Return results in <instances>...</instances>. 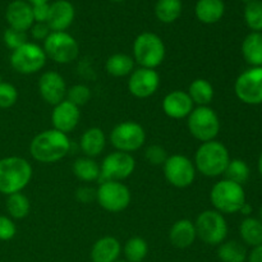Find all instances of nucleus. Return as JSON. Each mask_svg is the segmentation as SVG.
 <instances>
[{
	"label": "nucleus",
	"mask_w": 262,
	"mask_h": 262,
	"mask_svg": "<svg viewBox=\"0 0 262 262\" xmlns=\"http://www.w3.org/2000/svg\"><path fill=\"white\" fill-rule=\"evenodd\" d=\"M163 169L166 181L177 188H187L196 178L194 164L187 156L179 154L168 156Z\"/></svg>",
	"instance_id": "nucleus-13"
},
{
	"label": "nucleus",
	"mask_w": 262,
	"mask_h": 262,
	"mask_svg": "<svg viewBox=\"0 0 262 262\" xmlns=\"http://www.w3.org/2000/svg\"><path fill=\"white\" fill-rule=\"evenodd\" d=\"M5 18L10 28L19 31H27L33 26L32 5L25 0H14L10 3L5 12Z\"/></svg>",
	"instance_id": "nucleus-20"
},
{
	"label": "nucleus",
	"mask_w": 262,
	"mask_h": 262,
	"mask_svg": "<svg viewBox=\"0 0 262 262\" xmlns=\"http://www.w3.org/2000/svg\"><path fill=\"white\" fill-rule=\"evenodd\" d=\"M0 82H2V78H0Z\"/></svg>",
	"instance_id": "nucleus-51"
},
{
	"label": "nucleus",
	"mask_w": 262,
	"mask_h": 262,
	"mask_svg": "<svg viewBox=\"0 0 262 262\" xmlns=\"http://www.w3.org/2000/svg\"><path fill=\"white\" fill-rule=\"evenodd\" d=\"M79 146H81L82 152L87 158L94 159L99 156L105 150V146H106V137H105L104 130L97 127L86 129L83 135L81 136Z\"/></svg>",
	"instance_id": "nucleus-23"
},
{
	"label": "nucleus",
	"mask_w": 262,
	"mask_h": 262,
	"mask_svg": "<svg viewBox=\"0 0 262 262\" xmlns=\"http://www.w3.org/2000/svg\"><path fill=\"white\" fill-rule=\"evenodd\" d=\"M194 109V104L189 97L188 92L174 90L169 92L163 100V110L171 119H183L188 118L192 110Z\"/></svg>",
	"instance_id": "nucleus-18"
},
{
	"label": "nucleus",
	"mask_w": 262,
	"mask_h": 262,
	"mask_svg": "<svg viewBox=\"0 0 262 262\" xmlns=\"http://www.w3.org/2000/svg\"><path fill=\"white\" fill-rule=\"evenodd\" d=\"M115 262H128V261H115Z\"/></svg>",
	"instance_id": "nucleus-50"
},
{
	"label": "nucleus",
	"mask_w": 262,
	"mask_h": 262,
	"mask_svg": "<svg viewBox=\"0 0 262 262\" xmlns=\"http://www.w3.org/2000/svg\"><path fill=\"white\" fill-rule=\"evenodd\" d=\"M165 43L154 32H142L133 42V60L142 68L155 69L165 59Z\"/></svg>",
	"instance_id": "nucleus-4"
},
{
	"label": "nucleus",
	"mask_w": 262,
	"mask_h": 262,
	"mask_svg": "<svg viewBox=\"0 0 262 262\" xmlns=\"http://www.w3.org/2000/svg\"><path fill=\"white\" fill-rule=\"evenodd\" d=\"M159 86H160V76L155 69L140 67L130 73L128 79V90L137 99H147L152 96L158 91Z\"/></svg>",
	"instance_id": "nucleus-15"
},
{
	"label": "nucleus",
	"mask_w": 262,
	"mask_h": 262,
	"mask_svg": "<svg viewBox=\"0 0 262 262\" xmlns=\"http://www.w3.org/2000/svg\"><path fill=\"white\" fill-rule=\"evenodd\" d=\"M76 196L78 201L83 202V204H89V202L96 200V191L90 188V187H81V188L77 189Z\"/></svg>",
	"instance_id": "nucleus-43"
},
{
	"label": "nucleus",
	"mask_w": 262,
	"mask_h": 262,
	"mask_svg": "<svg viewBox=\"0 0 262 262\" xmlns=\"http://www.w3.org/2000/svg\"><path fill=\"white\" fill-rule=\"evenodd\" d=\"M212 206L220 214H235L239 212L246 204V193L243 186L228 179L215 183L210 192Z\"/></svg>",
	"instance_id": "nucleus-5"
},
{
	"label": "nucleus",
	"mask_w": 262,
	"mask_h": 262,
	"mask_svg": "<svg viewBox=\"0 0 262 262\" xmlns=\"http://www.w3.org/2000/svg\"><path fill=\"white\" fill-rule=\"evenodd\" d=\"M241 238L243 242L251 247L262 245V222L256 217H246L239 227Z\"/></svg>",
	"instance_id": "nucleus-28"
},
{
	"label": "nucleus",
	"mask_w": 262,
	"mask_h": 262,
	"mask_svg": "<svg viewBox=\"0 0 262 262\" xmlns=\"http://www.w3.org/2000/svg\"><path fill=\"white\" fill-rule=\"evenodd\" d=\"M242 55L252 67H262V32H251L242 42Z\"/></svg>",
	"instance_id": "nucleus-25"
},
{
	"label": "nucleus",
	"mask_w": 262,
	"mask_h": 262,
	"mask_svg": "<svg viewBox=\"0 0 262 262\" xmlns=\"http://www.w3.org/2000/svg\"><path fill=\"white\" fill-rule=\"evenodd\" d=\"M120 243L114 237H102L95 242L91 250L92 262H115L120 255Z\"/></svg>",
	"instance_id": "nucleus-22"
},
{
	"label": "nucleus",
	"mask_w": 262,
	"mask_h": 262,
	"mask_svg": "<svg viewBox=\"0 0 262 262\" xmlns=\"http://www.w3.org/2000/svg\"><path fill=\"white\" fill-rule=\"evenodd\" d=\"M73 174L82 182L99 181L100 165L95 161V159L83 156L73 163Z\"/></svg>",
	"instance_id": "nucleus-29"
},
{
	"label": "nucleus",
	"mask_w": 262,
	"mask_h": 262,
	"mask_svg": "<svg viewBox=\"0 0 262 262\" xmlns=\"http://www.w3.org/2000/svg\"><path fill=\"white\" fill-rule=\"evenodd\" d=\"M194 13L200 22L205 25H214L219 22L225 13L223 0H199L196 3Z\"/></svg>",
	"instance_id": "nucleus-24"
},
{
	"label": "nucleus",
	"mask_w": 262,
	"mask_h": 262,
	"mask_svg": "<svg viewBox=\"0 0 262 262\" xmlns=\"http://www.w3.org/2000/svg\"><path fill=\"white\" fill-rule=\"evenodd\" d=\"M217 256L223 262H245L247 260V250L238 241H228L219 245Z\"/></svg>",
	"instance_id": "nucleus-31"
},
{
	"label": "nucleus",
	"mask_w": 262,
	"mask_h": 262,
	"mask_svg": "<svg viewBox=\"0 0 262 262\" xmlns=\"http://www.w3.org/2000/svg\"><path fill=\"white\" fill-rule=\"evenodd\" d=\"M146 141V132L142 125L133 120L119 123L110 133V142L117 151L130 154L140 150Z\"/></svg>",
	"instance_id": "nucleus-9"
},
{
	"label": "nucleus",
	"mask_w": 262,
	"mask_h": 262,
	"mask_svg": "<svg viewBox=\"0 0 262 262\" xmlns=\"http://www.w3.org/2000/svg\"><path fill=\"white\" fill-rule=\"evenodd\" d=\"M148 253V245L143 238L132 237L124 245V256L128 262H142Z\"/></svg>",
	"instance_id": "nucleus-34"
},
{
	"label": "nucleus",
	"mask_w": 262,
	"mask_h": 262,
	"mask_svg": "<svg viewBox=\"0 0 262 262\" xmlns=\"http://www.w3.org/2000/svg\"><path fill=\"white\" fill-rule=\"evenodd\" d=\"M17 233L14 222L8 216L0 215V241H10Z\"/></svg>",
	"instance_id": "nucleus-40"
},
{
	"label": "nucleus",
	"mask_w": 262,
	"mask_h": 262,
	"mask_svg": "<svg viewBox=\"0 0 262 262\" xmlns=\"http://www.w3.org/2000/svg\"><path fill=\"white\" fill-rule=\"evenodd\" d=\"M32 178V166L19 156L0 159V193L9 194L22 192Z\"/></svg>",
	"instance_id": "nucleus-2"
},
{
	"label": "nucleus",
	"mask_w": 262,
	"mask_h": 262,
	"mask_svg": "<svg viewBox=\"0 0 262 262\" xmlns=\"http://www.w3.org/2000/svg\"><path fill=\"white\" fill-rule=\"evenodd\" d=\"M238 99L247 105L262 104V67H252L243 72L234 83Z\"/></svg>",
	"instance_id": "nucleus-14"
},
{
	"label": "nucleus",
	"mask_w": 262,
	"mask_h": 262,
	"mask_svg": "<svg viewBox=\"0 0 262 262\" xmlns=\"http://www.w3.org/2000/svg\"><path fill=\"white\" fill-rule=\"evenodd\" d=\"M246 25L252 32H262V0H250L245 7Z\"/></svg>",
	"instance_id": "nucleus-35"
},
{
	"label": "nucleus",
	"mask_w": 262,
	"mask_h": 262,
	"mask_svg": "<svg viewBox=\"0 0 262 262\" xmlns=\"http://www.w3.org/2000/svg\"><path fill=\"white\" fill-rule=\"evenodd\" d=\"M258 171H260V174L262 176V152L260 155V158H258Z\"/></svg>",
	"instance_id": "nucleus-47"
},
{
	"label": "nucleus",
	"mask_w": 262,
	"mask_h": 262,
	"mask_svg": "<svg viewBox=\"0 0 262 262\" xmlns=\"http://www.w3.org/2000/svg\"><path fill=\"white\" fill-rule=\"evenodd\" d=\"M18 91L12 83L0 82V109H9L17 102Z\"/></svg>",
	"instance_id": "nucleus-38"
},
{
	"label": "nucleus",
	"mask_w": 262,
	"mask_h": 262,
	"mask_svg": "<svg viewBox=\"0 0 262 262\" xmlns=\"http://www.w3.org/2000/svg\"><path fill=\"white\" fill-rule=\"evenodd\" d=\"M145 158L151 165H164V163L168 159V154L164 147L159 145H151L150 147H147L145 152Z\"/></svg>",
	"instance_id": "nucleus-39"
},
{
	"label": "nucleus",
	"mask_w": 262,
	"mask_h": 262,
	"mask_svg": "<svg viewBox=\"0 0 262 262\" xmlns=\"http://www.w3.org/2000/svg\"><path fill=\"white\" fill-rule=\"evenodd\" d=\"M96 201L109 212L124 211L130 204V191L122 182H102L96 191Z\"/></svg>",
	"instance_id": "nucleus-12"
},
{
	"label": "nucleus",
	"mask_w": 262,
	"mask_h": 262,
	"mask_svg": "<svg viewBox=\"0 0 262 262\" xmlns=\"http://www.w3.org/2000/svg\"><path fill=\"white\" fill-rule=\"evenodd\" d=\"M31 5H35V4H43V3H49V0H28Z\"/></svg>",
	"instance_id": "nucleus-46"
},
{
	"label": "nucleus",
	"mask_w": 262,
	"mask_h": 262,
	"mask_svg": "<svg viewBox=\"0 0 262 262\" xmlns=\"http://www.w3.org/2000/svg\"><path fill=\"white\" fill-rule=\"evenodd\" d=\"M260 220L262 222V207H261V210H260Z\"/></svg>",
	"instance_id": "nucleus-48"
},
{
	"label": "nucleus",
	"mask_w": 262,
	"mask_h": 262,
	"mask_svg": "<svg viewBox=\"0 0 262 262\" xmlns=\"http://www.w3.org/2000/svg\"><path fill=\"white\" fill-rule=\"evenodd\" d=\"M3 41H4L5 46L10 50H17L18 48L25 45L27 41V35H26L25 31L14 30V28H7L4 31V35H3Z\"/></svg>",
	"instance_id": "nucleus-37"
},
{
	"label": "nucleus",
	"mask_w": 262,
	"mask_h": 262,
	"mask_svg": "<svg viewBox=\"0 0 262 262\" xmlns=\"http://www.w3.org/2000/svg\"><path fill=\"white\" fill-rule=\"evenodd\" d=\"M76 10L73 4L68 0H56L50 4L49 17L46 25L49 26L51 32H63L71 27L74 20Z\"/></svg>",
	"instance_id": "nucleus-19"
},
{
	"label": "nucleus",
	"mask_w": 262,
	"mask_h": 262,
	"mask_svg": "<svg viewBox=\"0 0 262 262\" xmlns=\"http://www.w3.org/2000/svg\"><path fill=\"white\" fill-rule=\"evenodd\" d=\"M229 161V151L216 140L201 143L194 155L196 170L209 178L223 176Z\"/></svg>",
	"instance_id": "nucleus-3"
},
{
	"label": "nucleus",
	"mask_w": 262,
	"mask_h": 262,
	"mask_svg": "<svg viewBox=\"0 0 262 262\" xmlns=\"http://www.w3.org/2000/svg\"><path fill=\"white\" fill-rule=\"evenodd\" d=\"M71 150L68 135L56 129H46L32 138L30 143V154L36 161L42 164H53L66 158Z\"/></svg>",
	"instance_id": "nucleus-1"
},
{
	"label": "nucleus",
	"mask_w": 262,
	"mask_h": 262,
	"mask_svg": "<svg viewBox=\"0 0 262 262\" xmlns=\"http://www.w3.org/2000/svg\"><path fill=\"white\" fill-rule=\"evenodd\" d=\"M112 2H123V0H112Z\"/></svg>",
	"instance_id": "nucleus-49"
},
{
	"label": "nucleus",
	"mask_w": 262,
	"mask_h": 262,
	"mask_svg": "<svg viewBox=\"0 0 262 262\" xmlns=\"http://www.w3.org/2000/svg\"><path fill=\"white\" fill-rule=\"evenodd\" d=\"M187 125L192 137L201 143L214 141L220 130L219 117L210 106L194 107L188 115Z\"/></svg>",
	"instance_id": "nucleus-6"
},
{
	"label": "nucleus",
	"mask_w": 262,
	"mask_h": 262,
	"mask_svg": "<svg viewBox=\"0 0 262 262\" xmlns=\"http://www.w3.org/2000/svg\"><path fill=\"white\" fill-rule=\"evenodd\" d=\"M50 32V28L46 23H33V26L31 27V35L37 41H45Z\"/></svg>",
	"instance_id": "nucleus-42"
},
{
	"label": "nucleus",
	"mask_w": 262,
	"mask_h": 262,
	"mask_svg": "<svg viewBox=\"0 0 262 262\" xmlns=\"http://www.w3.org/2000/svg\"><path fill=\"white\" fill-rule=\"evenodd\" d=\"M46 56L59 64H68L76 60L79 54V46L72 35L63 32H50L43 41Z\"/></svg>",
	"instance_id": "nucleus-8"
},
{
	"label": "nucleus",
	"mask_w": 262,
	"mask_h": 262,
	"mask_svg": "<svg viewBox=\"0 0 262 262\" xmlns=\"http://www.w3.org/2000/svg\"><path fill=\"white\" fill-rule=\"evenodd\" d=\"M46 59L48 56L41 46L33 42H26L17 50L12 51L10 66L20 74H33L45 67Z\"/></svg>",
	"instance_id": "nucleus-10"
},
{
	"label": "nucleus",
	"mask_w": 262,
	"mask_h": 262,
	"mask_svg": "<svg viewBox=\"0 0 262 262\" xmlns=\"http://www.w3.org/2000/svg\"><path fill=\"white\" fill-rule=\"evenodd\" d=\"M68 101L74 104L76 106L81 107L86 105L91 99V90L84 84H74L71 89L67 90V97Z\"/></svg>",
	"instance_id": "nucleus-36"
},
{
	"label": "nucleus",
	"mask_w": 262,
	"mask_h": 262,
	"mask_svg": "<svg viewBox=\"0 0 262 262\" xmlns=\"http://www.w3.org/2000/svg\"><path fill=\"white\" fill-rule=\"evenodd\" d=\"M67 83L63 76L55 71H48L38 79V92L43 101L49 105H58L67 97Z\"/></svg>",
	"instance_id": "nucleus-16"
},
{
	"label": "nucleus",
	"mask_w": 262,
	"mask_h": 262,
	"mask_svg": "<svg viewBox=\"0 0 262 262\" xmlns=\"http://www.w3.org/2000/svg\"><path fill=\"white\" fill-rule=\"evenodd\" d=\"M214 87L205 78L194 79L188 87L189 97L193 104H197L199 106H209L214 99Z\"/></svg>",
	"instance_id": "nucleus-27"
},
{
	"label": "nucleus",
	"mask_w": 262,
	"mask_h": 262,
	"mask_svg": "<svg viewBox=\"0 0 262 262\" xmlns=\"http://www.w3.org/2000/svg\"><path fill=\"white\" fill-rule=\"evenodd\" d=\"M49 9H50V5H49L48 3L32 5L33 20H35V23H46L48 22Z\"/></svg>",
	"instance_id": "nucleus-41"
},
{
	"label": "nucleus",
	"mask_w": 262,
	"mask_h": 262,
	"mask_svg": "<svg viewBox=\"0 0 262 262\" xmlns=\"http://www.w3.org/2000/svg\"><path fill=\"white\" fill-rule=\"evenodd\" d=\"M248 262H262V245L253 247L252 252L248 256Z\"/></svg>",
	"instance_id": "nucleus-44"
},
{
	"label": "nucleus",
	"mask_w": 262,
	"mask_h": 262,
	"mask_svg": "<svg viewBox=\"0 0 262 262\" xmlns=\"http://www.w3.org/2000/svg\"><path fill=\"white\" fill-rule=\"evenodd\" d=\"M136 161L130 154L114 151L102 160L100 166L99 183L102 182H122L135 171Z\"/></svg>",
	"instance_id": "nucleus-11"
},
{
	"label": "nucleus",
	"mask_w": 262,
	"mask_h": 262,
	"mask_svg": "<svg viewBox=\"0 0 262 262\" xmlns=\"http://www.w3.org/2000/svg\"><path fill=\"white\" fill-rule=\"evenodd\" d=\"M31 210L30 200L22 192L9 194L7 199V211L13 219H25Z\"/></svg>",
	"instance_id": "nucleus-32"
},
{
	"label": "nucleus",
	"mask_w": 262,
	"mask_h": 262,
	"mask_svg": "<svg viewBox=\"0 0 262 262\" xmlns=\"http://www.w3.org/2000/svg\"><path fill=\"white\" fill-rule=\"evenodd\" d=\"M197 238L194 223L189 219L177 220L170 228L169 232V239L176 248L184 250L191 247Z\"/></svg>",
	"instance_id": "nucleus-21"
},
{
	"label": "nucleus",
	"mask_w": 262,
	"mask_h": 262,
	"mask_svg": "<svg viewBox=\"0 0 262 262\" xmlns=\"http://www.w3.org/2000/svg\"><path fill=\"white\" fill-rule=\"evenodd\" d=\"M79 118H81L79 107L67 99L55 105L51 113V123H53L54 129L66 133V135L76 129Z\"/></svg>",
	"instance_id": "nucleus-17"
},
{
	"label": "nucleus",
	"mask_w": 262,
	"mask_h": 262,
	"mask_svg": "<svg viewBox=\"0 0 262 262\" xmlns=\"http://www.w3.org/2000/svg\"><path fill=\"white\" fill-rule=\"evenodd\" d=\"M239 212H242V214L246 215V216H250V215L252 214V206L246 202V204L242 206V209L239 210Z\"/></svg>",
	"instance_id": "nucleus-45"
},
{
	"label": "nucleus",
	"mask_w": 262,
	"mask_h": 262,
	"mask_svg": "<svg viewBox=\"0 0 262 262\" xmlns=\"http://www.w3.org/2000/svg\"><path fill=\"white\" fill-rule=\"evenodd\" d=\"M197 238L210 246L222 245L228 235V224L223 214L216 210H206L194 222Z\"/></svg>",
	"instance_id": "nucleus-7"
},
{
	"label": "nucleus",
	"mask_w": 262,
	"mask_h": 262,
	"mask_svg": "<svg viewBox=\"0 0 262 262\" xmlns=\"http://www.w3.org/2000/svg\"><path fill=\"white\" fill-rule=\"evenodd\" d=\"M105 69L113 77H125L130 76L135 71V60L132 56L127 54L118 53L109 56L105 63Z\"/></svg>",
	"instance_id": "nucleus-26"
},
{
	"label": "nucleus",
	"mask_w": 262,
	"mask_h": 262,
	"mask_svg": "<svg viewBox=\"0 0 262 262\" xmlns=\"http://www.w3.org/2000/svg\"><path fill=\"white\" fill-rule=\"evenodd\" d=\"M224 176L225 179H228V181H232L234 183L243 186L250 179V166L247 165L245 160H241V159H233L232 160L230 159L229 164H228L227 169L224 171Z\"/></svg>",
	"instance_id": "nucleus-33"
},
{
	"label": "nucleus",
	"mask_w": 262,
	"mask_h": 262,
	"mask_svg": "<svg viewBox=\"0 0 262 262\" xmlns=\"http://www.w3.org/2000/svg\"><path fill=\"white\" fill-rule=\"evenodd\" d=\"M182 9V0H158L155 5V14L160 22L173 23L181 17Z\"/></svg>",
	"instance_id": "nucleus-30"
}]
</instances>
